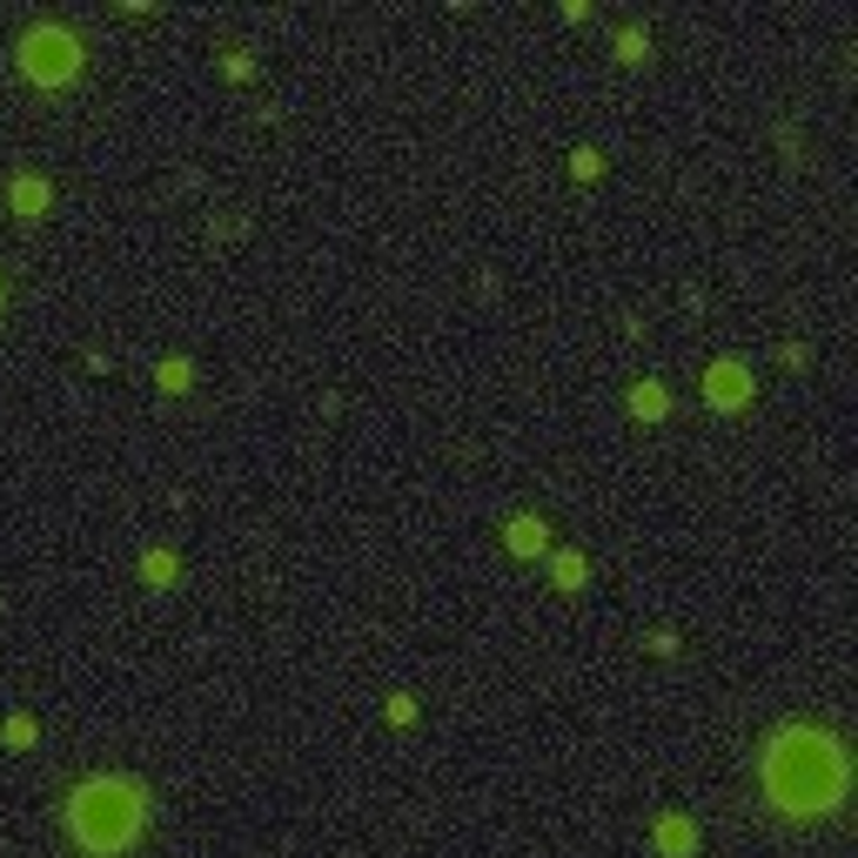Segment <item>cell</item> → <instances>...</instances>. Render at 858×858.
<instances>
[{
  "mask_svg": "<svg viewBox=\"0 0 858 858\" xmlns=\"http://www.w3.org/2000/svg\"><path fill=\"white\" fill-rule=\"evenodd\" d=\"M141 570H148V583H175V557H161V550H154Z\"/></svg>",
  "mask_w": 858,
  "mask_h": 858,
  "instance_id": "9",
  "label": "cell"
},
{
  "mask_svg": "<svg viewBox=\"0 0 858 858\" xmlns=\"http://www.w3.org/2000/svg\"><path fill=\"white\" fill-rule=\"evenodd\" d=\"M657 845H664L671 858H684V851H691L698 838H691V825H684V818H664V825H657Z\"/></svg>",
  "mask_w": 858,
  "mask_h": 858,
  "instance_id": "5",
  "label": "cell"
},
{
  "mask_svg": "<svg viewBox=\"0 0 858 858\" xmlns=\"http://www.w3.org/2000/svg\"><path fill=\"white\" fill-rule=\"evenodd\" d=\"M67 818H74V838L88 851H121L141 832V792L121 785V779H95V785L74 792Z\"/></svg>",
  "mask_w": 858,
  "mask_h": 858,
  "instance_id": "2",
  "label": "cell"
},
{
  "mask_svg": "<svg viewBox=\"0 0 858 858\" xmlns=\"http://www.w3.org/2000/svg\"><path fill=\"white\" fill-rule=\"evenodd\" d=\"M14 208H21V215H41V208H47V189H41L34 175H21V182H14Z\"/></svg>",
  "mask_w": 858,
  "mask_h": 858,
  "instance_id": "7",
  "label": "cell"
},
{
  "mask_svg": "<svg viewBox=\"0 0 858 858\" xmlns=\"http://www.w3.org/2000/svg\"><path fill=\"white\" fill-rule=\"evenodd\" d=\"M510 550H517V557H530V550H544V524H530V517H517V524H510Z\"/></svg>",
  "mask_w": 858,
  "mask_h": 858,
  "instance_id": "6",
  "label": "cell"
},
{
  "mask_svg": "<svg viewBox=\"0 0 858 858\" xmlns=\"http://www.w3.org/2000/svg\"><path fill=\"white\" fill-rule=\"evenodd\" d=\"M705 389H711V403H718V409H738V403H744V396H751V376H744V369H738V363H718V369H711V383H705Z\"/></svg>",
  "mask_w": 858,
  "mask_h": 858,
  "instance_id": "4",
  "label": "cell"
},
{
  "mask_svg": "<svg viewBox=\"0 0 858 858\" xmlns=\"http://www.w3.org/2000/svg\"><path fill=\"white\" fill-rule=\"evenodd\" d=\"M557 577H564V590H577L583 583V557H557Z\"/></svg>",
  "mask_w": 858,
  "mask_h": 858,
  "instance_id": "10",
  "label": "cell"
},
{
  "mask_svg": "<svg viewBox=\"0 0 858 858\" xmlns=\"http://www.w3.org/2000/svg\"><path fill=\"white\" fill-rule=\"evenodd\" d=\"M21 67L54 88V81H67V74L81 67V41H74L67 28H34V34L21 41Z\"/></svg>",
  "mask_w": 858,
  "mask_h": 858,
  "instance_id": "3",
  "label": "cell"
},
{
  "mask_svg": "<svg viewBox=\"0 0 858 858\" xmlns=\"http://www.w3.org/2000/svg\"><path fill=\"white\" fill-rule=\"evenodd\" d=\"M631 409H637V416H664V389H657V383L631 389Z\"/></svg>",
  "mask_w": 858,
  "mask_h": 858,
  "instance_id": "8",
  "label": "cell"
},
{
  "mask_svg": "<svg viewBox=\"0 0 858 858\" xmlns=\"http://www.w3.org/2000/svg\"><path fill=\"white\" fill-rule=\"evenodd\" d=\"M764 785L785 812H832L845 792V758L825 731H779L764 751Z\"/></svg>",
  "mask_w": 858,
  "mask_h": 858,
  "instance_id": "1",
  "label": "cell"
}]
</instances>
